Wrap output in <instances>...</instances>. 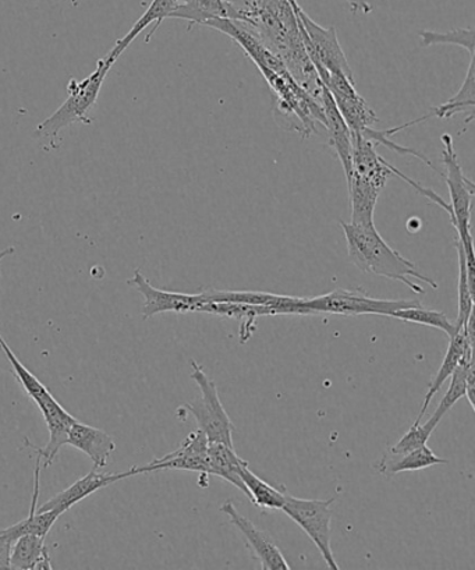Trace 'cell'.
<instances>
[{
  "mask_svg": "<svg viewBox=\"0 0 475 570\" xmlns=\"http://www.w3.org/2000/svg\"><path fill=\"white\" fill-rule=\"evenodd\" d=\"M340 226L345 232L350 262L363 273L402 282L417 295H425V291L414 281L424 282L433 289H438V284L434 279L424 275L416 264L403 257L385 242L375 228V224L342 223Z\"/></svg>",
  "mask_w": 475,
  "mask_h": 570,
  "instance_id": "cell-1",
  "label": "cell"
},
{
  "mask_svg": "<svg viewBox=\"0 0 475 570\" xmlns=\"http://www.w3.org/2000/svg\"><path fill=\"white\" fill-rule=\"evenodd\" d=\"M112 62L103 57L98 60L96 70L86 79H71L68 87V99L46 120L36 127L34 138L43 141V149L60 148L59 136L73 124L91 125L92 110L97 107L105 79L113 68Z\"/></svg>",
  "mask_w": 475,
  "mask_h": 570,
  "instance_id": "cell-2",
  "label": "cell"
},
{
  "mask_svg": "<svg viewBox=\"0 0 475 570\" xmlns=\"http://www.w3.org/2000/svg\"><path fill=\"white\" fill-rule=\"evenodd\" d=\"M0 351L8 357L16 379H18L21 386H23L27 395L34 401L43 419H46L49 430V442L47 446L37 448L31 444L30 440H26L24 448H30V450L34 451L37 456H40L41 461H43L42 468L47 469L51 466L59 451L62 450L66 442H68L69 430L71 425L77 422V419L71 416V414L55 400L47 386L20 362L12 348L9 347L7 341L3 340L2 335H0Z\"/></svg>",
  "mask_w": 475,
  "mask_h": 570,
  "instance_id": "cell-3",
  "label": "cell"
},
{
  "mask_svg": "<svg viewBox=\"0 0 475 570\" xmlns=\"http://www.w3.org/2000/svg\"><path fill=\"white\" fill-rule=\"evenodd\" d=\"M444 144V151L441 158L444 163L445 171L441 176L446 180L449 188L451 204L442 203L441 208L449 214L453 228L457 232V242L461 243L466 259L467 281L469 291L474 295L475 264L474 245L472 235V207L475 195L474 183L464 175L461 163H458L453 138L444 135L441 138Z\"/></svg>",
  "mask_w": 475,
  "mask_h": 570,
  "instance_id": "cell-4",
  "label": "cell"
},
{
  "mask_svg": "<svg viewBox=\"0 0 475 570\" xmlns=\"http://www.w3.org/2000/svg\"><path fill=\"white\" fill-rule=\"evenodd\" d=\"M300 24L304 47L311 59L319 80L327 81L329 75H344L355 80L349 62H347L344 49H342L338 32L335 27H325L315 23L304 10L298 7L293 8Z\"/></svg>",
  "mask_w": 475,
  "mask_h": 570,
  "instance_id": "cell-5",
  "label": "cell"
},
{
  "mask_svg": "<svg viewBox=\"0 0 475 570\" xmlns=\"http://www.w3.org/2000/svg\"><path fill=\"white\" fill-rule=\"evenodd\" d=\"M191 379L200 386V401L187 403L184 406L196 419L198 429L207 435L208 442H219L234 446L235 425L220 402L217 384L202 370L201 365L191 360Z\"/></svg>",
  "mask_w": 475,
  "mask_h": 570,
  "instance_id": "cell-6",
  "label": "cell"
},
{
  "mask_svg": "<svg viewBox=\"0 0 475 570\" xmlns=\"http://www.w3.org/2000/svg\"><path fill=\"white\" fill-rule=\"evenodd\" d=\"M336 498L330 500H303V498L286 495V502L281 511L289 517L293 522L306 531L318 551L321 552L325 563L329 569L339 570V563L336 562L330 539H333V505Z\"/></svg>",
  "mask_w": 475,
  "mask_h": 570,
  "instance_id": "cell-7",
  "label": "cell"
},
{
  "mask_svg": "<svg viewBox=\"0 0 475 570\" xmlns=\"http://www.w3.org/2000/svg\"><path fill=\"white\" fill-rule=\"evenodd\" d=\"M416 301H380L362 289H336L317 297H304L303 306L313 314L364 315L390 317L396 309L418 306Z\"/></svg>",
  "mask_w": 475,
  "mask_h": 570,
  "instance_id": "cell-8",
  "label": "cell"
},
{
  "mask_svg": "<svg viewBox=\"0 0 475 570\" xmlns=\"http://www.w3.org/2000/svg\"><path fill=\"white\" fill-rule=\"evenodd\" d=\"M208 439L200 429L192 431L178 450L164 458L155 459L146 466L131 468V475L159 472V470H187L204 475H212L211 462L208 455Z\"/></svg>",
  "mask_w": 475,
  "mask_h": 570,
  "instance_id": "cell-9",
  "label": "cell"
},
{
  "mask_svg": "<svg viewBox=\"0 0 475 570\" xmlns=\"http://www.w3.org/2000/svg\"><path fill=\"white\" fill-rule=\"evenodd\" d=\"M127 285L136 287L144 297V320L162 313H200L204 304L208 302L204 292L198 295H187V293L158 289L141 274L140 269H137L135 276L127 281Z\"/></svg>",
  "mask_w": 475,
  "mask_h": 570,
  "instance_id": "cell-10",
  "label": "cell"
},
{
  "mask_svg": "<svg viewBox=\"0 0 475 570\" xmlns=\"http://www.w3.org/2000/svg\"><path fill=\"white\" fill-rule=\"evenodd\" d=\"M324 86L334 97L336 107L344 116L352 132H360L367 127H374L379 119L366 99L356 90V81L344 75H329Z\"/></svg>",
  "mask_w": 475,
  "mask_h": 570,
  "instance_id": "cell-11",
  "label": "cell"
},
{
  "mask_svg": "<svg viewBox=\"0 0 475 570\" xmlns=\"http://www.w3.org/2000/svg\"><path fill=\"white\" fill-rule=\"evenodd\" d=\"M220 512H224L226 517L230 519V522L239 529L240 533L245 535L248 547L251 548L254 556L261 562L263 569L267 570H290V564L287 563L284 552H281L278 546L275 544L267 533L259 530L250 519L243 517L237 511L235 503L226 501L220 507Z\"/></svg>",
  "mask_w": 475,
  "mask_h": 570,
  "instance_id": "cell-12",
  "label": "cell"
},
{
  "mask_svg": "<svg viewBox=\"0 0 475 570\" xmlns=\"http://www.w3.org/2000/svg\"><path fill=\"white\" fill-rule=\"evenodd\" d=\"M129 478H132L130 470L112 474L99 472V469L93 468L90 473L77 480L69 489L59 492V494L43 503V505L37 509V512L55 511L62 517L65 512H68L77 503L86 500L87 497L92 495L93 492L107 489V487Z\"/></svg>",
  "mask_w": 475,
  "mask_h": 570,
  "instance_id": "cell-13",
  "label": "cell"
},
{
  "mask_svg": "<svg viewBox=\"0 0 475 570\" xmlns=\"http://www.w3.org/2000/svg\"><path fill=\"white\" fill-rule=\"evenodd\" d=\"M208 302H229L273 307L278 315H311L303 306L304 297L274 295L268 292L215 291L204 292Z\"/></svg>",
  "mask_w": 475,
  "mask_h": 570,
  "instance_id": "cell-14",
  "label": "cell"
},
{
  "mask_svg": "<svg viewBox=\"0 0 475 570\" xmlns=\"http://www.w3.org/2000/svg\"><path fill=\"white\" fill-rule=\"evenodd\" d=\"M325 116V129L329 132V146L334 148L336 155L344 166L346 179L352 175L353 158V138L352 130L347 126L344 116L340 115L338 107L327 87H323L321 96H319Z\"/></svg>",
  "mask_w": 475,
  "mask_h": 570,
  "instance_id": "cell-15",
  "label": "cell"
},
{
  "mask_svg": "<svg viewBox=\"0 0 475 570\" xmlns=\"http://www.w3.org/2000/svg\"><path fill=\"white\" fill-rule=\"evenodd\" d=\"M169 19L189 21V29H191L196 24L206 26L214 19L243 21L245 16L231 0H179Z\"/></svg>",
  "mask_w": 475,
  "mask_h": 570,
  "instance_id": "cell-16",
  "label": "cell"
},
{
  "mask_svg": "<svg viewBox=\"0 0 475 570\" xmlns=\"http://www.w3.org/2000/svg\"><path fill=\"white\" fill-rule=\"evenodd\" d=\"M66 445L86 453L91 459L93 468L97 469L107 468L109 458L116 450L112 436L105 433L103 430L81 423L79 420L71 425Z\"/></svg>",
  "mask_w": 475,
  "mask_h": 570,
  "instance_id": "cell-17",
  "label": "cell"
},
{
  "mask_svg": "<svg viewBox=\"0 0 475 570\" xmlns=\"http://www.w3.org/2000/svg\"><path fill=\"white\" fill-rule=\"evenodd\" d=\"M353 138V158L352 174L363 177V179L373 183L374 186L384 190L392 174L390 164L378 155L375 144L367 138L352 132ZM352 176V175H350Z\"/></svg>",
  "mask_w": 475,
  "mask_h": 570,
  "instance_id": "cell-18",
  "label": "cell"
},
{
  "mask_svg": "<svg viewBox=\"0 0 475 570\" xmlns=\"http://www.w3.org/2000/svg\"><path fill=\"white\" fill-rule=\"evenodd\" d=\"M474 341L469 340L466 328L456 332L455 335L449 337V347H447L444 362H442L438 373L434 376L433 383L429 384L427 395L422 409H419L418 416L414 424L422 423L425 414H427L429 403L434 396L438 394L442 385L449 380L452 374L455 373L457 365L462 363L467 353L473 352Z\"/></svg>",
  "mask_w": 475,
  "mask_h": 570,
  "instance_id": "cell-19",
  "label": "cell"
},
{
  "mask_svg": "<svg viewBox=\"0 0 475 570\" xmlns=\"http://www.w3.org/2000/svg\"><path fill=\"white\" fill-rule=\"evenodd\" d=\"M200 313L220 315V317L235 318L240 321V345H246L256 331L257 318L267 315H278L273 307L253 306L245 303L207 302Z\"/></svg>",
  "mask_w": 475,
  "mask_h": 570,
  "instance_id": "cell-20",
  "label": "cell"
},
{
  "mask_svg": "<svg viewBox=\"0 0 475 570\" xmlns=\"http://www.w3.org/2000/svg\"><path fill=\"white\" fill-rule=\"evenodd\" d=\"M178 2L179 0H152L151 4H149L148 9L146 10V13H144L141 18L136 21L135 26L131 27V30L127 32V35L121 38V40L115 43L112 51L107 55V59L112 63L118 62L120 55L131 46V42L135 41L136 38L147 29V27L155 24L154 29L149 31L148 36L146 37V42L151 41L155 32L158 31L165 19H169L170 13L174 12Z\"/></svg>",
  "mask_w": 475,
  "mask_h": 570,
  "instance_id": "cell-21",
  "label": "cell"
},
{
  "mask_svg": "<svg viewBox=\"0 0 475 570\" xmlns=\"http://www.w3.org/2000/svg\"><path fill=\"white\" fill-rule=\"evenodd\" d=\"M46 537L24 534L13 542L10 569H52Z\"/></svg>",
  "mask_w": 475,
  "mask_h": 570,
  "instance_id": "cell-22",
  "label": "cell"
},
{
  "mask_svg": "<svg viewBox=\"0 0 475 570\" xmlns=\"http://www.w3.org/2000/svg\"><path fill=\"white\" fill-rule=\"evenodd\" d=\"M447 463H449V461L436 456L435 453L431 451V448L424 445L418 448L416 451L405 453V455H384L374 464V468L377 469V472L384 474L385 478H394L395 474L417 472V470H424L436 466V464Z\"/></svg>",
  "mask_w": 475,
  "mask_h": 570,
  "instance_id": "cell-23",
  "label": "cell"
},
{
  "mask_svg": "<svg viewBox=\"0 0 475 570\" xmlns=\"http://www.w3.org/2000/svg\"><path fill=\"white\" fill-rule=\"evenodd\" d=\"M349 187L353 224L369 225L374 223L375 206H377L380 188L363 177L352 174L347 179Z\"/></svg>",
  "mask_w": 475,
  "mask_h": 570,
  "instance_id": "cell-24",
  "label": "cell"
},
{
  "mask_svg": "<svg viewBox=\"0 0 475 570\" xmlns=\"http://www.w3.org/2000/svg\"><path fill=\"white\" fill-rule=\"evenodd\" d=\"M209 462H211L212 475L228 481L236 489L243 491L247 495L245 484L240 478V469L246 461L237 455L235 448L219 444V442H209L208 445Z\"/></svg>",
  "mask_w": 475,
  "mask_h": 570,
  "instance_id": "cell-25",
  "label": "cell"
},
{
  "mask_svg": "<svg viewBox=\"0 0 475 570\" xmlns=\"http://www.w3.org/2000/svg\"><path fill=\"white\" fill-rule=\"evenodd\" d=\"M240 478L246 487L247 497L257 507L263 509H280L281 511L286 502L287 492L278 490L276 487L268 484L267 481L259 479L248 468L247 462L240 469Z\"/></svg>",
  "mask_w": 475,
  "mask_h": 570,
  "instance_id": "cell-26",
  "label": "cell"
},
{
  "mask_svg": "<svg viewBox=\"0 0 475 570\" xmlns=\"http://www.w3.org/2000/svg\"><path fill=\"white\" fill-rule=\"evenodd\" d=\"M474 59L475 55H469V66L467 70L466 79L463 81V86L461 90L456 92L455 97H452L449 101L441 107L431 110L429 114L423 116V121L438 118V119H449L452 116L457 114L466 112L469 109V112H473L475 105V75H474Z\"/></svg>",
  "mask_w": 475,
  "mask_h": 570,
  "instance_id": "cell-27",
  "label": "cell"
},
{
  "mask_svg": "<svg viewBox=\"0 0 475 570\" xmlns=\"http://www.w3.org/2000/svg\"><path fill=\"white\" fill-rule=\"evenodd\" d=\"M472 365L473 352H469L464 356L462 363L457 365L455 373L452 374L449 389H447L445 396L442 397L438 407H436L433 417H431L436 424H439L441 420L446 416V413H449L451 409L455 406L462 397H466L467 375Z\"/></svg>",
  "mask_w": 475,
  "mask_h": 570,
  "instance_id": "cell-28",
  "label": "cell"
},
{
  "mask_svg": "<svg viewBox=\"0 0 475 570\" xmlns=\"http://www.w3.org/2000/svg\"><path fill=\"white\" fill-rule=\"evenodd\" d=\"M390 317L405 321V323L431 326V328L445 332V334L449 337L456 334L455 321L447 318L445 313L423 307V304H418V306L396 309V312L392 314Z\"/></svg>",
  "mask_w": 475,
  "mask_h": 570,
  "instance_id": "cell-29",
  "label": "cell"
},
{
  "mask_svg": "<svg viewBox=\"0 0 475 570\" xmlns=\"http://www.w3.org/2000/svg\"><path fill=\"white\" fill-rule=\"evenodd\" d=\"M422 47L429 48L435 46H457L466 49L469 55H475L473 27L468 29H455L446 32L424 30L419 32Z\"/></svg>",
  "mask_w": 475,
  "mask_h": 570,
  "instance_id": "cell-30",
  "label": "cell"
},
{
  "mask_svg": "<svg viewBox=\"0 0 475 570\" xmlns=\"http://www.w3.org/2000/svg\"><path fill=\"white\" fill-rule=\"evenodd\" d=\"M458 253V313L455 321L456 332L466 328L469 315L474 313V295L469 291L467 281L466 259H464L463 247L456 240Z\"/></svg>",
  "mask_w": 475,
  "mask_h": 570,
  "instance_id": "cell-31",
  "label": "cell"
},
{
  "mask_svg": "<svg viewBox=\"0 0 475 570\" xmlns=\"http://www.w3.org/2000/svg\"><path fill=\"white\" fill-rule=\"evenodd\" d=\"M436 428H438V424L431 419L425 424H413L410 430H408L394 446H390L389 450L386 451L385 455L400 456L427 445L429 436L434 433Z\"/></svg>",
  "mask_w": 475,
  "mask_h": 570,
  "instance_id": "cell-32",
  "label": "cell"
},
{
  "mask_svg": "<svg viewBox=\"0 0 475 570\" xmlns=\"http://www.w3.org/2000/svg\"><path fill=\"white\" fill-rule=\"evenodd\" d=\"M13 542L7 531L0 530V569H10V552H12Z\"/></svg>",
  "mask_w": 475,
  "mask_h": 570,
  "instance_id": "cell-33",
  "label": "cell"
},
{
  "mask_svg": "<svg viewBox=\"0 0 475 570\" xmlns=\"http://www.w3.org/2000/svg\"><path fill=\"white\" fill-rule=\"evenodd\" d=\"M350 4L353 13L369 14L373 12V7L368 0H346Z\"/></svg>",
  "mask_w": 475,
  "mask_h": 570,
  "instance_id": "cell-34",
  "label": "cell"
},
{
  "mask_svg": "<svg viewBox=\"0 0 475 570\" xmlns=\"http://www.w3.org/2000/svg\"><path fill=\"white\" fill-rule=\"evenodd\" d=\"M10 254H14V247L3 248V250L0 252V263H2L4 258L10 256Z\"/></svg>",
  "mask_w": 475,
  "mask_h": 570,
  "instance_id": "cell-35",
  "label": "cell"
},
{
  "mask_svg": "<svg viewBox=\"0 0 475 570\" xmlns=\"http://www.w3.org/2000/svg\"><path fill=\"white\" fill-rule=\"evenodd\" d=\"M289 3L291 4V8L297 7V0H289Z\"/></svg>",
  "mask_w": 475,
  "mask_h": 570,
  "instance_id": "cell-36",
  "label": "cell"
}]
</instances>
